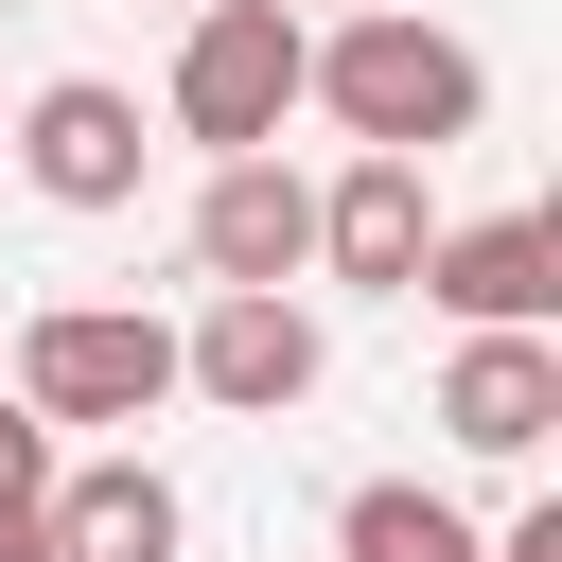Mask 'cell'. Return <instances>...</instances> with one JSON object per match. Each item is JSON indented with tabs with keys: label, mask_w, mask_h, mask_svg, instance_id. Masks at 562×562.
<instances>
[{
	"label": "cell",
	"mask_w": 562,
	"mask_h": 562,
	"mask_svg": "<svg viewBox=\"0 0 562 562\" xmlns=\"http://www.w3.org/2000/svg\"><path fill=\"white\" fill-rule=\"evenodd\" d=\"M176 18H193V0H176Z\"/></svg>",
	"instance_id": "16"
},
{
	"label": "cell",
	"mask_w": 562,
	"mask_h": 562,
	"mask_svg": "<svg viewBox=\"0 0 562 562\" xmlns=\"http://www.w3.org/2000/svg\"><path fill=\"white\" fill-rule=\"evenodd\" d=\"M35 527H53V562H176V474L158 457H53Z\"/></svg>",
	"instance_id": "10"
},
{
	"label": "cell",
	"mask_w": 562,
	"mask_h": 562,
	"mask_svg": "<svg viewBox=\"0 0 562 562\" xmlns=\"http://www.w3.org/2000/svg\"><path fill=\"white\" fill-rule=\"evenodd\" d=\"M281 18H299V35H316V18H369V0H281Z\"/></svg>",
	"instance_id": "15"
},
{
	"label": "cell",
	"mask_w": 562,
	"mask_h": 562,
	"mask_svg": "<svg viewBox=\"0 0 562 562\" xmlns=\"http://www.w3.org/2000/svg\"><path fill=\"white\" fill-rule=\"evenodd\" d=\"M299 53H316V35H299L281 0H193V18H176V70H158V123L211 140V158H281Z\"/></svg>",
	"instance_id": "3"
},
{
	"label": "cell",
	"mask_w": 562,
	"mask_h": 562,
	"mask_svg": "<svg viewBox=\"0 0 562 562\" xmlns=\"http://www.w3.org/2000/svg\"><path fill=\"white\" fill-rule=\"evenodd\" d=\"M404 299H439L457 334H544V316H562V211H474V228H439Z\"/></svg>",
	"instance_id": "6"
},
{
	"label": "cell",
	"mask_w": 562,
	"mask_h": 562,
	"mask_svg": "<svg viewBox=\"0 0 562 562\" xmlns=\"http://www.w3.org/2000/svg\"><path fill=\"white\" fill-rule=\"evenodd\" d=\"M439 439H457V457H544V439H562V334H457Z\"/></svg>",
	"instance_id": "9"
},
{
	"label": "cell",
	"mask_w": 562,
	"mask_h": 562,
	"mask_svg": "<svg viewBox=\"0 0 562 562\" xmlns=\"http://www.w3.org/2000/svg\"><path fill=\"white\" fill-rule=\"evenodd\" d=\"M492 562H562V509H509V527H492Z\"/></svg>",
	"instance_id": "13"
},
{
	"label": "cell",
	"mask_w": 562,
	"mask_h": 562,
	"mask_svg": "<svg viewBox=\"0 0 562 562\" xmlns=\"http://www.w3.org/2000/svg\"><path fill=\"white\" fill-rule=\"evenodd\" d=\"M0 562H53V527H35V509H0Z\"/></svg>",
	"instance_id": "14"
},
{
	"label": "cell",
	"mask_w": 562,
	"mask_h": 562,
	"mask_svg": "<svg viewBox=\"0 0 562 562\" xmlns=\"http://www.w3.org/2000/svg\"><path fill=\"white\" fill-rule=\"evenodd\" d=\"M299 105H334V123H351V158H422V176H439V158L492 123V53H474V35H439L422 0H369V18H316Z\"/></svg>",
	"instance_id": "1"
},
{
	"label": "cell",
	"mask_w": 562,
	"mask_h": 562,
	"mask_svg": "<svg viewBox=\"0 0 562 562\" xmlns=\"http://www.w3.org/2000/svg\"><path fill=\"white\" fill-rule=\"evenodd\" d=\"M53 457H70V439H53V422L0 386V509H35V492H53Z\"/></svg>",
	"instance_id": "12"
},
{
	"label": "cell",
	"mask_w": 562,
	"mask_h": 562,
	"mask_svg": "<svg viewBox=\"0 0 562 562\" xmlns=\"http://www.w3.org/2000/svg\"><path fill=\"white\" fill-rule=\"evenodd\" d=\"M422 246H439V193H422V158H351V176L316 193V281H351V299H404V281H422Z\"/></svg>",
	"instance_id": "8"
},
{
	"label": "cell",
	"mask_w": 562,
	"mask_h": 562,
	"mask_svg": "<svg viewBox=\"0 0 562 562\" xmlns=\"http://www.w3.org/2000/svg\"><path fill=\"white\" fill-rule=\"evenodd\" d=\"M334 562H492V527H474V509H439L422 474H369V492L334 509Z\"/></svg>",
	"instance_id": "11"
},
{
	"label": "cell",
	"mask_w": 562,
	"mask_h": 562,
	"mask_svg": "<svg viewBox=\"0 0 562 562\" xmlns=\"http://www.w3.org/2000/svg\"><path fill=\"white\" fill-rule=\"evenodd\" d=\"M193 281H211V299H299V281H316V176H299V158H211V193H193Z\"/></svg>",
	"instance_id": "4"
},
{
	"label": "cell",
	"mask_w": 562,
	"mask_h": 562,
	"mask_svg": "<svg viewBox=\"0 0 562 562\" xmlns=\"http://www.w3.org/2000/svg\"><path fill=\"white\" fill-rule=\"evenodd\" d=\"M0 386H18L53 439L158 422V404H176V316H140V299H53V316L0 334Z\"/></svg>",
	"instance_id": "2"
},
{
	"label": "cell",
	"mask_w": 562,
	"mask_h": 562,
	"mask_svg": "<svg viewBox=\"0 0 562 562\" xmlns=\"http://www.w3.org/2000/svg\"><path fill=\"white\" fill-rule=\"evenodd\" d=\"M140 88H105V70H53L35 105H18V176L53 193V211H140Z\"/></svg>",
	"instance_id": "5"
},
{
	"label": "cell",
	"mask_w": 562,
	"mask_h": 562,
	"mask_svg": "<svg viewBox=\"0 0 562 562\" xmlns=\"http://www.w3.org/2000/svg\"><path fill=\"white\" fill-rule=\"evenodd\" d=\"M316 369H334V334H316L299 299H211V316L176 334V386H193V404H228V422L316 404Z\"/></svg>",
	"instance_id": "7"
}]
</instances>
